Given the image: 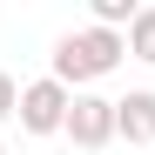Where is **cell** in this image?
<instances>
[{
  "mask_svg": "<svg viewBox=\"0 0 155 155\" xmlns=\"http://www.w3.org/2000/svg\"><path fill=\"white\" fill-rule=\"evenodd\" d=\"M61 135H68L74 148H88V155L108 148V142H115V101L94 94V88H81V94L68 101V128H61Z\"/></svg>",
  "mask_w": 155,
  "mask_h": 155,
  "instance_id": "cell-2",
  "label": "cell"
},
{
  "mask_svg": "<svg viewBox=\"0 0 155 155\" xmlns=\"http://www.w3.org/2000/svg\"><path fill=\"white\" fill-rule=\"evenodd\" d=\"M121 54H128V34H108V27H74V34H61L54 41V81L68 88V94H81L88 81H101V74H115L121 68Z\"/></svg>",
  "mask_w": 155,
  "mask_h": 155,
  "instance_id": "cell-1",
  "label": "cell"
},
{
  "mask_svg": "<svg viewBox=\"0 0 155 155\" xmlns=\"http://www.w3.org/2000/svg\"><path fill=\"white\" fill-rule=\"evenodd\" d=\"M14 115H20V81L0 68V121H14Z\"/></svg>",
  "mask_w": 155,
  "mask_h": 155,
  "instance_id": "cell-6",
  "label": "cell"
},
{
  "mask_svg": "<svg viewBox=\"0 0 155 155\" xmlns=\"http://www.w3.org/2000/svg\"><path fill=\"white\" fill-rule=\"evenodd\" d=\"M0 155H7V142H0Z\"/></svg>",
  "mask_w": 155,
  "mask_h": 155,
  "instance_id": "cell-7",
  "label": "cell"
},
{
  "mask_svg": "<svg viewBox=\"0 0 155 155\" xmlns=\"http://www.w3.org/2000/svg\"><path fill=\"white\" fill-rule=\"evenodd\" d=\"M115 142H128V148L155 142V88H128L115 101Z\"/></svg>",
  "mask_w": 155,
  "mask_h": 155,
  "instance_id": "cell-4",
  "label": "cell"
},
{
  "mask_svg": "<svg viewBox=\"0 0 155 155\" xmlns=\"http://www.w3.org/2000/svg\"><path fill=\"white\" fill-rule=\"evenodd\" d=\"M128 54H135L142 68H155V7L135 14V27H128Z\"/></svg>",
  "mask_w": 155,
  "mask_h": 155,
  "instance_id": "cell-5",
  "label": "cell"
},
{
  "mask_svg": "<svg viewBox=\"0 0 155 155\" xmlns=\"http://www.w3.org/2000/svg\"><path fill=\"white\" fill-rule=\"evenodd\" d=\"M68 88L54 81V74H41V81H27V88H20V128H27V135H61V128H68Z\"/></svg>",
  "mask_w": 155,
  "mask_h": 155,
  "instance_id": "cell-3",
  "label": "cell"
}]
</instances>
